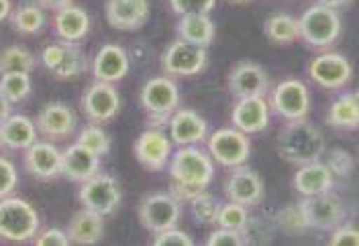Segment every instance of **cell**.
Masks as SVG:
<instances>
[{"mask_svg": "<svg viewBox=\"0 0 359 246\" xmlns=\"http://www.w3.org/2000/svg\"><path fill=\"white\" fill-rule=\"evenodd\" d=\"M206 149L212 157V161L233 169V167L245 165L251 153V140H249V134L235 126L219 129L210 136H206Z\"/></svg>", "mask_w": 359, "mask_h": 246, "instance_id": "obj_6", "label": "cell"}, {"mask_svg": "<svg viewBox=\"0 0 359 246\" xmlns=\"http://www.w3.org/2000/svg\"><path fill=\"white\" fill-rule=\"evenodd\" d=\"M31 75L25 71H11V73H0V92L13 102H22L31 94Z\"/></svg>", "mask_w": 359, "mask_h": 246, "instance_id": "obj_35", "label": "cell"}, {"mask_svg": "<svg viewBox=\"0 0 359 246\" xmlns=\"http://www.w3.org/2000/svg\"><path fill=\"white\" fill-rule=\"evenodd\" d=\"M6 147H4V140H2V133H0V153H4Z\"/></svg>", "mask_w": 359, "mask_h": 246, "instance_id": "obj_53", "label": "cell"}, {"mask_svg": "<svg viewBox=\"0 0 359 246\" xmlns=\"http://www.w3.org/2000/svg\"><path fill=\"white\" fill-rule=\"evenodd\" d=\"M327 120L335 129H358V112H355V102L351 94L339 96L331 104Z\"/></svg>", "mask_w": 359, "mask_h": 246, "instance_id": "obj_32", "label": "cell"}, {"mask_svg": "<svg viewBox=\"0 0 359 246\" xmlns=\"http://www.w3.org/2000/svg\"><path fill=\"white\" fill-rule=\"evenodd\" d=\"M226 86L235 98L247 96H266L269 89V80L266 69L253 62H241L231 69L226 78Z\"/></svg>", "mask_w": 359, "mask_h": 246, "instance_id": "obj_19", "label": "cell"}, {"mask_svg": "<svg viewBox=\"0 0 359 246\" xmlns=\"http://www.w3.org/2000/svg\"><path fill=\"white\" fill-rule=\"evenodd\" d=\"M217 0H170V6L176 15H210Z\"/></svg>", "mask_w": 359, "mask_h": 246, "instance_id": "obj_43", "label": "cell"}, {"mask_svg": "<svg viewBox=\"0 0 359 246\" xmlns=\"http://www.w3.org/2000/svg\"><path fill=\"white\" fill-rule=\"evenodd\" d=\"M231 2H235V4H245V2H251V0H231Z\"/></svg>", "mask_w": 359, "mask_h": 246, "instance_id": "obj_54", "label": "cell"}, {"mask_svg": "<svg viewBox=\"0 0 359 246\" xmlns=\"http://www.w3.org/2000/svg\"><path fill=\"white\" fill-rule=\"evenodd\" d=\"M273 220H266L259 216H249V222L243 228V236H245L247 245L249 243H268L273 232Z\"/></svg>", "mask_w": 359, "mask_h": 246, "instance_id": "obj_39", "label": "cell"}, {"mask_svg": "<svg viewBox=\"0 0 359 246\" xmlns=\"http://www.w3.org/2000/svg\"><path fill=\"white\" fill-rule=\"evenodd\" d=\"M13 13V2L11 0H0V22L6 21Z\"/></svg>", "mask_w": 359, "mask_h": 246, "instance_id": "obj_50", "label": "cell"}, {"mask_svg": "<svg viewBox=\"0 0 359 246\" xmlns=\"http://www.w3.org/2000/svg\"><path fill=\"white\" fill-rule=\"evenodd\" d=\"M66 232L72 245H96L104 236V216L92 212L88 208H82L69 218Z\"/></svg>", "mask_w": 359, "mask_h": 246, "instance_id": "obj_26", "label": "cell"}, {"mask_svg": "<svg viewBox=\"0 0 359 246\" xmlns=\"http://www.w3.org/2000/svg\"><path fill=\"white\" fill-rule=\"evenodd\" d=\"M327 165H329V169L333 171V175L335 178H349L351 173H353V169H355V161H353V157L349 151H345V149H333V151H329V155H327Z\"/></svg>", "mask_w": 359, "mask_h": 246, "instance_id": "obj_40", "label": "cell"}, {"mask_svg": "<svg viewBox=\"0 0 359 246\" xmlns=\"http://www.w3.org/2000/svg\"><path fill=\"white\" fill-rule=\"evenodd\" d=\"M35 66H37L35 55L21 45H11L0 51V73H11V71L31 73Z\"/></svg>", "mask_w": 359, "mask_h": 246, "instance_id": "obj_31", "label": "cell"}, {"mask_svg": "<svg viewBox=\"0 0 359 246\" xmlns=\"http://www.w3.org/2000/svg\"><path fill=\"white\" fill-rule=\"evenodd\" d=\"M76 143L82 145L84 149H88L90 153H94L96 157L109 155V151H111V136L100 124H94V122L80 131Z\"/></svg>", "mask_w": 359, "mask_h": 246, "instance_id": "obj_37", "label": "cell"}, {"mask_svg": "<svg viewBox=\"0 0 359 246\" xmlns=\"http://www.w3.org/2000/svg\"><path fill=\"white\" fill-rule=\"evenodd\" d=\"M35 246H67L72 245L66 230L60 228H47L43 232H37V236L33 238Z\"/></svg>", "mask_w": 359, "mask_h": 246, "instance_id": "obj_45", "label": "cell"}, {"mask_svg": "<svg viewBox=\"0 0 359 246\" xmlns=\"http://www.w3.org/2000/svg\"><path fill=\"white\" fill-rule=\"evenodd\" d=\"M19 185V173L11 159L0 153V200L6 196H13V191Z\"/></svg>", "mask_w": 359, "mask_h": 246, "instance_id": "obj_41", "label": "cell"}, {"mask_svg": "<svg viewBox=\"0 0 359 246\" xmlns=\"http://www.w3.org/2000/svg\"><path fill=\"white\" fill-rule=\"evenodd\" d=\"M39 214L22 198L6 196L0 200V238L8 243L33 240L39 232Z\"/></svg>", "mask_w": 359, "mask_h": 246, "instance_id": "obj_3", "label": "cell"}, {"mask_svg": "<svg viewBox=\"0 0 359 246\" xmlns=\"http://www.w3.org/2000/svg\"><path fill=\"white\" fill-rule=\"evenodd\" d=\"M294 187L296 191L306 198V196H316V194H325V191H331L333 183H335V175L333 171L329 169L327 163H320L313 161V163H306V165H300V169L294 173Z\"/></svg>", "mask_w": 359, "mask_h": 246, "instance_id": "obj_25", "label": "cell"}, {"mask_svg": "<svg viewBox=\"0 0 359 246\" xmlns=\"http://www.w3.org/2000/svg\"><path fill=\"white\" fill-rule=\"evenodd\" d=\"M43 10H51V13H57L60 8H66L69 4H74V0H35Z\"/></svg>", "mask_w": 359, "mask_h": 246, "instance_id": "obj_48", "label": "cell"}, {"mask_svg": "<svg viewBox=\"0 0 359 246\" xmlns=\"http://www.w3.org/2000/svg\"><path fill=\"white\" fill-rule=\"evenodd\" d=\"M224 196L229 201L241 205H257L264 200V181L262 178L245 165L233 167L224 181Z\"/></svg>", "mask_w": 359, "mask_h": 246, "instance_id": "obj_17", "label": "cell"}, {"mask_svg": "<svg viewBox=\"0 0 359 246\" xmlns=\"http://www.w3.org/2000/svg\"><path fill=\"white\" fill-rule=\"evenodd\" d=\"M278 153L292 165H306L325 155V138L306 118L286 120L276 138Z\"/></svg>", "mask_w": 359, "mask_h": 246, "instance_id": "obj_2", "label": "cell"}, {"mask_svg": "<svg viewBox=\"0 0 359 246\" xmlns=\"http://www.w3.org/2000/svg\"><path fill=\"white\" fill-rule=\"evenodd\" d=\"M311 80L325 89H339L349 84L353 67L349 59L341 53H320L314 57L309 67Z\"/></svg>", "mask_w": 359, "mask_h": 246, "instance_id": "obj_14", "label": "cell"}, {"mask_svg": "<svg viewBox=\"0 0 359 246\" xmlns=\"http://www.w3.org/2000/svg\"><path fill=\"white\" fill-rule=\"evenodd\" d=\"M35 124L43 138L57 143L74 134L78 126V116L66 102H49L39 110Z\"/></svg>", "mask_w": 359, "mask_h": 246, "instance_id": "obj_15", "label": "cell"}, {"mask_svg": "<svg viewBox=\"0 0 359 246\" xmlns=\"http://www.w3.org/2000/svg\"><path fill=\"white\" fill-rule=\"evenodd\" d=\"M141 106L151 118V124L159 129L170 122V116L178 110L180 89L170 75L151 78L141 89Z\"/></svg>", "mask_w": 359, "mask_h": 246, "instance_id": "obj_5", "label": "cell"}, {"mask_svg": "<svg viewBox=\"0 0 359 246\" xmlns=\"http://www.w3.org/2000/svg\"><path fill=\"white\" fill-rule=\"evenodd\" d=\"M269 102L266 96H247L237 98L233 110H231V122L235 129L243 131L245 134H255L266 131L269 124Z\"/></svg>", "mask_w": 359, "mask_h": 246, "instance_id": "obj_18", "label": "cell"}, {"mask_svg": "<svg viewBox=\"0 0 359 246\" xmlns=\"http://www.w3.org/2000/svg\"><path fill=\"white\" fill-rule=\"evenodd\" d=\"M300 39L314 49H327L335 43L341 35V19L337 8L314 4L298 19Z\"/></svg>", "mask_w": 359, "mask_h": 246, "instance_id": "obj_4", "label": "cell"}, {"mask_svg": "<svg viewBox=\"0 0 359 246\" xmlns=\"http://www.w3.org/2000/svg\"><path fill=\"white\" fill-rule=\"evenodd\" d=\"M104 15L116 31H137L149 19V0H107Z\"/></svg>", "mask_w": 359, "mask_h": 246, "instance_id": "obj_20", "label": "cell"}, {"mask_svg": "<svg viewBox=\"0 0 359 246\" xmlns=\"http://www.w3.org/2000/svg\"><path fill=\"white\" fill-rule=\"evenodd\" d=\"M0 133L6 151H27L31 145L39 140L37 124L25 114H11L0 124Z\"/></svg>", "mask_w": 359, "mask_h": 246, "instance_id": "obj_27", "label": "cell"}, {"mask_svg": "<svg viewBox=\"0 0 359 246\" xmlns=\"http://www.w3.org/2000/svg\"><path fill=\"white\" fill-rule=\"evenodd\" d=\"M188 203H190V212H192V216L196 218V222L202 224V226H212V224H217V220H219V212H221V205H223V203L219 201V198L210 196L208 191H202V194H198L196 198H192Z\"/></svg>", "mask_w": 359, "mask_h": 246, "instance_id": "obj_36", "label": "cell"}, {"mask_svg": "<svg viewBox=\"0 0 359 246\" xmlns=\"http://www.w3.org/2000/svg\"><path fill=\"white\" fill-rule=\"evenodd\" d=\"M176 33L180 39L208 47L215 41L217 27L208 15H182L178 27H176Z\"/></svg>", "mask_w": 359, "mask_h": 246, "instance_id": "obj_28", "label": "cell"}, {"mask_svg": "<svg viewBox=\"0 0 359 246\" xmlns=\"http://www.w3.org/2000/svg\"><path fill=\"white\" fill-rule=\"evenodd\" d=\"M331 246H359V230L353 226H337L335 230H331Z\"/></svg>", "mask_w": 359, "mask_h": 246, "instance_id": "obj_46", "label": "cell"}, {"mask_svg": "<svg viewBox=\"0 0 359 246\" xmlns=\"http://www.w3.org/2000/svg\"><path fill=\"white\" fill-rule=\"evenodd\" d=\"M353 96V102H355V112H358V126H359V89L351 94Z\"/></svg>", "mask_w": 359, "mask_h": 246, "instance_id": "obj_52", "label": "cell"}, {"mask_svg": "<svg viewBox=\"0 0 359 246\" xmlns=\"http://www.w3.org/2000/svg\"><path fill=\"white\" fill-rule=\"evenodd\" d=\"M170 138L178 147H190V145H201L208 136V124L198 112L178 108L170 116Z\"/></svg>", "mask_w": 359, "mask_h": 246, "instance_id": "obj_22", "label": "cell"}, {"mask_svg": "<svg viewBox=\"0 0 359 246\" xmlns=\"http://www.w3.org/2000/svg\"><path fill=\"white\" fill-rule=\"evenodd\" d=\"M100 173V157L90 153L82 145L74 143L62 151V175L74 183H84Z\"/></svg>", "mask_w": 359, "mask_h": 246, "instance_id": "obj_24", "label": "cell"}, {"mask_svg": "<svg viewBox=\"0 0 359 246\" xmlns=\"http://www.w3.org/2000/svg\"><path fill=\"white\" fill-rule=\"evenodd\" d=\"M300 205H302L309 228H314V230H323V232L329 230L331 232L345 220V205L331 191L306 196L300 201Z\"/></svg>", "mask_w": 359, "mask_h": 246, "instance_id": "obj_11", "label": "cell"}, {"mask_svg": "<svg viewBox=\"0 0 359 246\" xmlns=\"http://www.w3.org/2000/svg\"><path fill=\"white\" fill-rule=\"evenodd\" d=\"M172 196L178 201H190L206 191L215 179V163L210 153L202 151L198 145L178 147L170 159Z\"/></svg>", "mask_w": 359, "mask_h": 246, "instance_id": "obj_1", "label": "cell"}, {"mask_svg": "<svg viewBox=\"0 0 359 246\" xmlns=\"http://www.w3.org/2000/svg\"><path fill=\"white\" fill-rule=\"evenodd\" d=\"M247 222H249L247 205L235 203V201H226V203L221 205L217 226H223V228H231V230H239V232H243V228L247 226Z\"/></svg>", "mask_w": 359, "mask_h": 246, "instance_id": "obj_38", "label": "cell"}, {"mask_svg": "<svg viewBox=\"0 0 359 246\" xmlns=\"http://www.w3.org/2000/svg\"><path fill=\"white\" fill-rule=\"evenodd\" d=\"M64 55H66V43H62V41H60V43L45 45L43 51H41V55H39V59H41V64H43L45 69L53 71L55 67L62 64Z\"/></svg>", "mask_w": 359, "mask_h": 246, "instance_id": "obj_47", "label": "cell"}, {"mask_svg": "<svg viewBox=\"0 0 359 246\" xmlns=\"http://www.w3.org/2000/svg\"><path fill=\"white\" fill-rule=\"evenodd\" d=\"M22 163L29 175L39 181H51L62 175V151L47 138L31 145L22 155Z\"/></svg>", "mask_w": 359, "mask_h": 246, "instance_id": "obj_16", "label": "cell"}, {"mask_svg": "<svg viewBox=\"0 0 359 246\" xmlns=\"http://www.w3.org/2000/svg\"><path fill=\"white\" fill-rule=\"evenodd\" d=\"M269 108L284 120H300L311 112V94L300 80H284L269 94Z\"/></svg>", "mask_w": 359, "mask_h": 246, "instance_id": "obj_10", "label": "cell"}, {"mask_svg": "<svg viewBox=\"0 0 359 246\" xmlns=\"http://www.w3.org/2000/svg\"><path fill=\"white\" fill-rule=\"evenodd\" d=\"M129 55L121 45H102L92 62V75L98 82H109V84H116L121 82L127 73H129Z\"/></svg>", "mask_w": 359, "mask_h": 246, "instance_id": "obj_21", "label": "cell"}, {"mask_svg": "<svg viewBox=\"0 0 359 246\" xmlns=\"http://www.w3.org/2000/svg\"><path fill=\"white\" fill-rule=\"evenodd\" d=\"M88 67V59L84 55L82 49H78L76 43H66V55L62 59V64L55 67L51 73L57 80H76L78 75H82Z\"/></svg>", "mask_w": 359, "mask_h": 246, "instance_id": "obj_33", "label": "cell"}, {"mask_svg": "<svg viewBox=\"0 0 359 246\" xmlns=\"http://www.w3.org/2000/svg\"><path fill=\"white\" fill-rule=\"evenodd\" d=\"M11 108H13V102H11V100H8V98H6V96L0 92V124H2V122H4V120L11 116V114H13V112H11Z\"/></svg>", "mask_w": 359, "mask_h": 246, "instance_id": "obj_49", "label": "cell"}, {"mask_svg": "<svg viewBox=\"0 0 359 246\" xmlns=\"http://www.w3.org/2000/svg\"><path fill=\"white\" fill-rule=\"evenodd\" d=\"M121 110V96L114 89V84L98 82L90 84L82 96V112L94 124H102L112 120Z\"/></svg>", "mask_w": 359, "mask_h": 246, "instance_id": "obj_13", "label": "cell"}, {"mask_svg": "<svg viewBox=\"0 0 359 246\" xmlns=\"http://www.w3.org/2000/svg\"><path fill=\"white\" fill-rule=\"evenodd\" d=\"M273 222H276V228H280L286 234H302V232L311 230L306 218H304V212H302L300 201L280 208L276 212V216H273Z\"/></svg>", "mask_w": 359, "mask_h": 246, "instance_id": "obj_34", "label": "cell"}, {"mask_svg": "<svg viewBox=\"0 0 359 246\" xmlns=\"http://www.w3.org/2000/svg\"><path fill=\"white\" fill-rule=\"evenodd\" d=\"M318 4H325V6H331V8H341V6L349 4V0H318Z\"/></svg>", "mask_w": 359, "mask_h": 246, "instance_id": "obj_51", "label": "cell"}, {"mask_svg": "<svg viewBox=\"0 0 359 246\" xmlns=\"http://www.w3.org/2000/svg\"><path fill=\"white\" fill-rule=\"evenodd\" d=\"M208 64L206 47L196 43H190L186 39H176L170 45L161 57V69L168 75H198Z\"/></svg>", "mask_w": 359, "mask_h": 246, "instance_id": "obj_9", "label": "cell"}, {"mask_svg": "<svg viewBox=\"0 0 359 246\" xmlns=\"http://www.w3.org/2000/svg\"><path fill=\"white\" fill-rule=\"evenodd\" d=\"M121 198L123 194H121L118 181L107 173H96L88 181L80 183L78 200L82 203V208H88L100 216H111L118 208Z\"/></svg>", "mask_w": 359, "mask_h": 246, "instance_id": "obj_8", "label": "cell"}, {"mask_svg": "<svg viewBox=\"0 0 359 246\" xmlns=\"http://www.w3.org/2000/svg\"><path fill=\"white\" fill-rule=\"evenodd\" d=\"M139 222L149 232H161L172 226H176L182 216V201H178L172 194H149L139 203Z\"/></svg>", "mask_w": 359, "mask_h": 246, "instance_id": "obj_7", "label": "cell"}, {"mask_svg": "<svg viewBox=\"0 0 359 246\" xmlns=\"http://www.w3.org/2000/svg\"><path fill=\"white\" fill-rule=\"evenodd\" d=\"M264 33L271 43L288 45L296 39H300V27L298 19L292 15H273L264 24Z\"/></svg>", "mask_w": 359, "mask_h": 246, "instance_id": "obj_30", "label": "cell"}, {"mask_svg": "<svg viewBox=\"0 0 359 246\" xmlns=\"http://www.w3.org/2000/svg\"><path fill=\"white\" fill-rule=\"evenodd\" d=\"M53 33L62 43H80L90 31V17L82 6L69 4L53 15Z\"/></svg>", "mask_w": 359, "mask_h": 246, "instance_id": "obj_23", "label": "cell"}, {"mask_svg": "<svg viewBox=\"0 0 359 246\" xmlns=\"http://www.w3.org/2000/svg\"><path fill=\"white\" fill-rule=\"evenodd\" d=\"M8 19H11L13 29L17 33H21V35H37L45 27V22H47L45 10L37 2L22 4L15 13H11Z\"/></svg>", "mask_w": 359, "mask_h": 246, "instance_id": "obj_29", "label": "cell"}, {"mask_svg": "<svg viewBox=\"0 0 359 246\" xmlns=\"http://www.w3.org/2000/svg\"><path fill=\"white\" fill-rule=\"evenodd\" d=\"M172 138L161 129H147L137 136L133 145L135 159L147 169V171H161L165 165H170L172 159Z\"/></svg>", "mask_w": 359, "mask_h": 246, "instance_id": "obj_12", "label": "cell"}, {"mask_svg": "<svg viewBox=\"0 0 359 246\" xmlns=\"http://www.w3.org/2000/svg\"><path fill=\"white\" fill-rule=\"evenodd\" d=\"M154 245L156 246H194V240L190 238L188 232L180 230L176 226L168 228V230H161L157 232L156 238H154Z\"/></svg>", "mask_w": 359, "mask_h": 246, "instance_id": "obj_44", "label": "cell"}, {"mask_svg": "<svg viewBox=\"0 0 359 246\" xmlns=\"http://www.w3.org/2000/svg\"><path fill=\"white\" fill-rule=\"evenodd\" d=\"M247 245L243 232L239 230H231V228H215L208 238H206V246H243Z\"/></svg>", "mask_w": 359, "mask_h": 246, "instance_id": "obj_42", "label": "cell"}]
</instances>
